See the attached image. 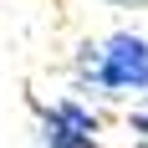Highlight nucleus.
<instances>
[{"mask_svg":"<svg viewBox=\"0 0 148 148\" xmlns=\"http://www.w3.org/2000/svg\"><path fill=\"white\" fill-rule=\"evenodd\" d=\"M41 148H97V112L77 102V97H61V102L41 107Z\"/></svg>","mask_w":148,"mask_h":148,"instance_id":"f03ea898","label":"nucleus"},{"mask_svg":"<svg viewBox=\"0 0 148 148\" xmlns=\"http://www.w3.org/2000/svg\"><path fill=\"white\" fill-rule=\"evenodd\" d=\"M133 148H148V143H143V138H138V143H133Z\"/></svg>","mask_w":148,"mask_h":148,"instance_id":"39448f33","label":"nucleus"},{"mask_svg":"<svg viewBox=\"0 0 148 148\" xmlns=\"http://www.w3.org/2000/svg\"><path fill=\"white\" fill-rule=\"evenodd\" d=\"M77 87L97 97H143L148 92V36L138 31H112L107 41L77 46Z\"/></svg>","mask_w":148,"mask_h":148,"instance_id":"f257e3e1","label":"nucleus"},{"mask_svg":"<svg viewBox=\"0 0 148 148\" xmlns=\"http://www.w3.org/2000/svg\"><path fill=\"white\" fill-rule=\"evenodd\" d=\"M128 128H133L138 138L148 143V107H138V112H128Z\"/></svg>","mask_w":148,"mask_h":148,"instance_id":"7ed1b4c3","label":"nucleus"},{"mask_svg":"<svg viewBox=\"0 0 148 148\" xmlns=\"http://www.w3.org/2000/svg\"><path fill=\"white\" fill-rule=\"evenodd\" d=\"M112 5H143V0H112Z\"/></svg>","mask_w":148,"mask_h":148,"instance_id":"20e7f679","label":"nucleus"}]
</instances>
